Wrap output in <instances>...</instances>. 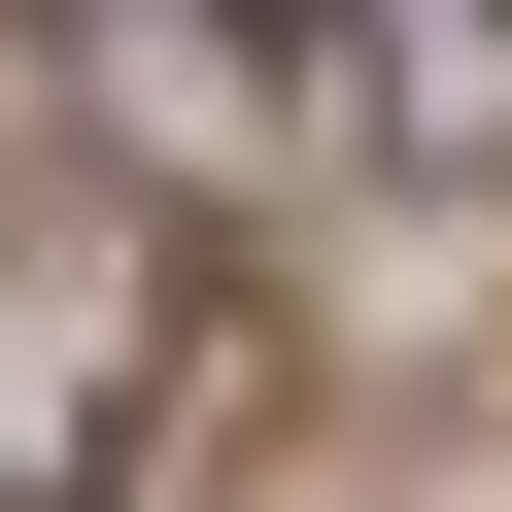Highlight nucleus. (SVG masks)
Returning a JSON list of instances; mask_svg holds the SVG:
<instances>
[{
  "mask_svg": "<svg viewBox=\"0 0 512 512\" xmlns=\"http://www.w3.org/2000/svg\"><path fill=\"white\" fill-rule=\"evenodd\" d=\"M137 410H171V205L0 137V512H103Z\"/></svg>",
  "mask_w": 512,
  "mask_h": 512,
  "instance_id": "1",
  "label": "nucleus"
}]
</instances>
